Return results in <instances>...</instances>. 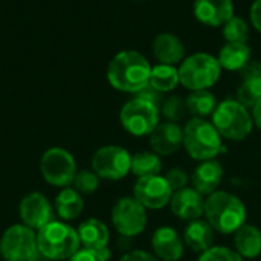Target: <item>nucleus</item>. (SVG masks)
Returning <instances> with one entry per match:
<instances>
[{"mask_svg": "<svg viewBox=\"0 0 261 261\" xmlns=\"http://www.w3.org/2000/svg\"><path fill=\"white\" fill-rule=\"evenodd\" d=\"M151 66L136 50H122L113 57L107 69V80L116 90L141 93L148 87Z\"/></svg>", "mask_w": 261, "mask_h": 261, "instance_id": "obj_1", "label": "nucleus"}, {"mask_svg": "<svg viewBox=\"0 0 261 261\" xmlns=\"http://www.w3.org/2000/svg\"><path fill=\"white\" fill-rule=\"evenodd\" d=\"M205 217L220 234H236L246 223V206L234 194L216 191L205 200Z\"/></svg>", "mask_w": 261, "mask_h": 261, "instance_id": "obj_2", "label": "nucleus"}, {"mask_svg": "<svg viewBox=\"0 0 261 261\" xmlns=\"http://www.w3.org/2000/svg\"><path fill=\"white\" fill-rule=\"evenodd\" d=\"M184 147L196 161H210L223 150L222 136L213 122L205 118H191L184 125Z\"/></svg>", "mask_w": 261, "mask_h": 261, "instance_id": "obj_3", "label": "nucleus"}, {"mask_svg": "<svg viewBox=\"0 0 261 261\" xmlns=\"http://www.w3.org/2000/svg\"><path fill=\"white\" fill-rule=\"evenodd\" d=\"M78 232L61 222H49L37 234L38 252L49 260H67L80 251Z\"/></svg>", "mask_w": 261, "mask_h": 261, "instance_id": "obj_4", "label": "nucleus"}, {"mask_svg": "<svg viewBox=\"0 0 261 261\" xmlns=\"http://www.w3.org/2000/svg\"><path fill=\"white\" fill-rule=\"evenodd\" d=\"M213 124L222 138L229 141L246 139L254 127L252 115L237 99H226L217 104L213 113Z\"/></svg>", "mask_w": 261, "mask_h": 261, "instance_id": "obj_5", "label": "nucleus"}, {"mask_svg": "<svg viewBox=\"0 0 261 261\" xmlns=\"http://www.w3.org/2000/svg\"><path fill=\"white\" fill-rule=\"evenodd\" d=\"M222 73L219 60L210 54H193L180 63L179 76L180 84L193 90H208L213 87Z\"/></svg>", "mask_w": 261, "mask_h": 261, "instance_id": "obj_6", "label": "nucleus"}, {"mask_svg": "<svg viewBox=\"0 0 261 261\" xmlns=\"http://www.w3.org/2000/svg\"><path fill=\"white\" fill-rule=\"evenodd\" d=\"M161 110L156 101L138 95L127 101L121 109L119 119L122 127L133 136H150L159 124Z\"/></svg>", "mask_w": 261, "mask_h": 261, "instance_id": "obj_7", "label": "nucleus"}, {"mask_svg": "<svg viewBox=\"0 0 261 261\" xmlns=\"http://www.w3.org/2000/svg\"><path fill=\"white\" fill-rule=\"evenodd\" d=\"M37 252V236L26 225L8 228L0 239V255L5 261H29Z\"/></svg>", "mask_w": 261, "mask_h": 261, "instance_id": "obj_8", "label": "nucleus"}, {"mask_svg": "<svg viewBox=\"0 0 261 261\" xmlns=\"http://www.w3.org/2000/svg\"><path fill=\"white\" fill-rule=\"evenodd\" d=\"M43 179L55 187H69L73 184L76 174V164L73 156L60 147L49 148L40 162Z\"/></svg>", "mask_w": 261, "mask_h": 261, "instance_id": "obj_9", "label": "nucleus"}, {"mask_svg": "<svg viewBox=\"0 0 261 261\" xmlns=\"http://www.w3.org/2000/svg\"><path fill=\"white\" fill-rule=\"evenodd\" d=\"M112 223L121 236H139L147 226V208L135 197H122L112 210Z\"/></svg>", "mask_w": 261, "mask_h": 261, "instance_id": "obj_10", "label": "nucleus"}, {"mask_svg": "<svg viewBox=\"0 0 261 261\" xmlns=\"http://www.w3.org/2000/svg\"><path fill=\"white\" fill-rule=\"evenodd\" d=\"M92 168L101 179L119 180L130 173L132 156L119 145H106L95 151Z\"/></svg>", "mask_w": 261, "mask_h": 261, "instance_id": "obj_11", "label": "nucleus"}, {"mask_svg": "<svg viewBox=\"0 0 261 261\" xmlns=\"http://www.w3.org/2000/svg\"><path fill=\"white\" fill-rule=\"evenodd\" d=\"M133 194H135L133 197L139 200L145 208L161 210L170 203L173 190L170 188L165 177L158 174V176L138 177L133 188Z\"/></svg>", "mask_w": 261, "mask_h": 261, "instance_id": "obj_12", "label": "nucleus"}, {"mask_svg": "<svg viewBox=\"0 0 261 261\" xmlns=\"http://www.w3.org/2000/svg\"><path fill=\"white\" fill-rule=\"evenodd\" d=\"M20 219L31 229H41L52 222V208L47 199L40 193H31L20 202Z\"/></svg>", "mask_w": 261, "mask_h": 261, "instance_id": "obj_13", "label": "nucleus"}, {"mask_svg": "<svg viewBox=\"0 0 261 261\" xmlns=\"http://www.w3.org/2000/svg\"><path fill=\"white\" fill-rule=\"evenodd\" d=\"M194 17L205 26L219 28L234 17L232 0H196Z\"/></svg>", "mask_w": 261, "mask_h": 261, "instance_id": "obj_14", "label": "nucleus"}, {"mask_svg": "<svg viewBox=\"0 0 261 261\" xmlns=\"http://www.w3.org/2000/svg\"><path fill=\"white\" fill-rule=\"evenodd\" d=\"M150 147L159 156H170L184 147V128L177 122H159L150 135Z\"/></svg>", "mask_w": 261, "mask_h": 261, "instance_id": "obj_15", "label": "nucleus"}, {"mask_svg": "<svg viewBox=\"0 0 261 261\" xmlns=\"http://www.w3.org/2000/svg\"><path fill=\"white\" fill-rule=\"evenodd\" d=\"M239 73L237 101L246 109H252L261 99V63L251 60Z\"/></svg>", "mask_w": 261, "mask_h": 261, "instance_id": "obj_16", "label": "nucleus"}, {"mask_svg": "<svg viewBox=\"0 0 261 261\" xmlns=\"http://www.w3.org/2000/svg\"><path fill=\"white\" fill-rule=\"evenodd\" d=\"M170 208L176 217L191 222L200 219L205 213V200L194 188H184L173 193Z\"/></svg>", "mask_w": 261, "mask_h": 261, "instance_id": "obj_17", "label": "nucleus"}, {"mask_svg": "<svg viewBox=\"0 0 261 261\" xmlns=\"http://www.w3.org/2000/svg\"><path fill=\"white\" fill-rule=\"evenodd\" d=\"M151 248L158 260L179 261L184 257V240L171 226H161L154 231Z\"/></svg>", "mask_w": 261, "mask_h": 261, "instance_id": "obj_18", "label": "nucleus"}, {"mask_svg": "<svg viewBox=\"0 0 261 261\" xmlns=\"http://www.w3.org/2000/svg\"><path fill=\"white\" fill-rule=\"evenodd\" d=\"M222 180H223V167L216 159L200 162L191 174L193 188L202 196H210L216 193Z\"/></svg>", "mask_w": 261, "mask_h": 261, "instance_id": "obj_19", "label": "nucleus"}, {"mask_svg": "<svg viewBox=\"0 0 261 261\" xmlns=\"http://www.w3.org/2000/svg\"><path fill=\"white\" fill-rule=\"evenodd\" d=\"M153 54L161 64L176 66L185 60V46L174 34L162 32L153 40Z\"/></svg>", "mask_w": 261, "mask_h": 261, "instance_id": "obj_20", "label": "nucleus"}, {"mask_svg": "<svg viewBox=\"0 0 261 261\" xmlns=\"http://www.w3.org/2000/svg\"><path fill=\"white\" fill-rule=\"evenodd\" d=\"M184 243L197 254H202L213 248L214 243V229L206 220L197 219L191 220L184 231Z\"/></svg>", "mask_w": 261, "mask_h": 261, "instance_id": "obj_21", "label": "nucleus"}, {"mask_svg": "<svg viewBox=\"0 0 261 261\" xmlns=\"http://www.w3.org/2000/svg\"><path fill=\"white\" fill-rule=\"evenodd\" d=\"M76 232L80 237V243L86 249L101 251L106 249L109 245V239H110L109 228L106 226V223H102L98 219H89L83 222Z\"/></svg>", "mask_w": 261, "mask_h": 261, "instance_id": "obj_22", "label": "nucleus"}, {"mask_svg": "<svg viewBox=\"0 0 261 261\" xmlns=\"http://www.w3.org/2000/svg\"><path fill=\"white\" fill-rule=\"evenodd\" d=\"M234 246L243 258H257L261 255V231L254 225L245 223L234 234Z\"/></svg>", "mask_w": 261, "mask_h": 261, "instance_id": "obj_23", "label": "nucleus"}, {"mask_svg": "<svg viewBox=\"0 0 261 261\" xmlns=\"http://www.w3.org/2000/svg\"><path fill=\"white\" fill-rule=\"evenodd\" d=\"M222 69L240 72L251 61V49L248 43H226L217 57Z\"/></svg>", "mask_w": 261, "mask_h": 261, "instance_id": "obj_24", "label": "nucleus"}, {"mask_svg": "<svg viewBox=\"0 0 261 261\" xmlns=\"http://www.w3.org/2000/svg\"><path fill=\"white\" fill-rule=\"evenodd\" d=\"M177 84H180V76L176 66L159 63L158 66L151 67L148 87H151L154 92H171L177 87Z\"/></svg>", "mask_w": 261, "mask_h": 261, "instance_id": "obj_25", "label": "nucleus"}, {"mask_svg": "<svg viewBox=\"0 0 261 261\" xmlns=\"http://www.w3.org/2000/svg\"><path fill=\"white\" fill-rule=\"evenodd\" d=\"M84 208V200L76 190L66 188L55 199V210L58 216L64 220L76 219Z\"/></svg>", "mask_w": 261, "mask_h": 261, "instance_id": "obj_26", "label": "nucleus"}, {"mask_svg": "<svg viewBox=\"0 0 261 261\" xmlns=\"http://www.w3.org/2000/svg\"><path fill=\"white\" fill-rule=\"evenodd\" d=\"M187 109L194 118H206L214 113L217 99L210 90H193L187 98Z\"/></svg>", "mask_w": 261, "mask_h": 261, "instance_id": "obj_27", "label": "nucleus"}, {"mask_svg": "<svg viewBox=\"0 0 261 261\" xmlns=\"http://www.w3.org/2000/svg\"><path fill=\"white\" fill-rule=\"evenodd\" d=\"M162 170L161 156L154 151H141L132 156V168L130 171L138 177L158 176Z\"/></svg>", "mask_w": 261, "mask_h": 261, "instance_id": "obj_28", "label": "nucleus"}, {"mask_svg": "<svg viewBox=\"0 0 261 261\" xmlns=\"http://www.w3.org/2000/svg\"><path fill=\"white\" fill-rule=\"evenodd\" d=\"M223 37L228 43H246L249 38L248 21L242 17H232L223 26Z\"/></svg>", "mask_w": 261, "mask_h": 261, "instance_id": "obj_29", "label": "nucleus"}, {"mask_svg": "<svg viewBox=\"0 0 261 261\" xmlns=\"http://www.w3.org/2000/svg\"><path fill=\"white\" fill-rule=\"evenodd\" d=\"M187 102L180 96H170L164 101L161 107V113L168 122H177L187 115Z\"/></svg>", "mask_w": 261, "mask_h": 261, "instance_id": "obj_30", "label": "nucleus"}, {"mask_svg": "<svg viewBox=\"0 0 261 261\" xmlns=\"http://www.w3.org/2000/svg\"><path fill=\"white\" fill-rule=\"evenodd\" d=\"M99 185V176L95 171H80L75 174L73 187L80 194H92L98 190Z\"/></svg>", "mask_w": 261, "mask_h": 261, "instance_id": "obj_31", "label": "nucleus"}, {"mask_svg": "<svg viewBox=\"0 0 261 261\" xmlns=\"http://www.w3.org/2000/svg\"><path fill=\"white\" fill-rule=\"evenodd\" d=\"M197 261H243V257L226 246H213L202 252Z\"/></svg>", "mask_w": 261, "mask_h": 261, "instance_id": "obj_32", "label": "nucleus"}, {"mask_svg": "<svg viewBox=\"0 0 261 261\" xmlns=\"http://www.w3.org/2000/svg\"><path fill=\"white\" fill-rule=\"evenodd\" d=\"M165 180L168 182L170 188H171L173 193H174V191H179V190L187 188L190 177H188V174H187L182 168H171V170L167 173Z\"/></svg>", "mask_w": 261, "mask_h": 261, "instance_id": "obj_33", "label": "nucleus"}, {"mask_svg": "<svg viewBox=\"0 0 261 261\" xmlns=\"http://www.w3.org/2000/svg\"><path fill=\"white\" fill-rule=\"evenodd\" d=\"M110 257L109 249H101V251H92V249H80L75 252L69 261H107Z\"/></svg>", "mask_w": 261, "mask_h": 261, "instance_id": "obj_34", "label": "nucleus"}, {"mask_svg": "<svg viewBox=\"0 0 261 261\" xmlns=\"http://www.w3.org/2000/svg\"><path fill=\"white\" fill-rule=\"evenodd\" d=\"M119 261H159L156 255H151L150 252L145 251H132L127 252Z\"/></svg>", "mask_w": 261, "mask_h": 261, "instance_id": "obj_35", "label": "nucleus"}, {"mask_svg": "<svg viewBox=\"0 0 261 261\" xmlns=\"http://www.w3.org/2000/svg\"><path fill=\"white\" fill-rule=\"evenodd\" d=\"M251 23L261 32V0H255L251 6Z\"/></svg>", "mask_w": 261, "mask_h": 261, "instance_id": "obj_36", "label": "nucleus"}, {"mask_svg": "<svg viewBox=\"0 0 261 261\" xmlns=\"http://www.w3.org/2000/svg\"><path fill=\"white\" fill-rule=\"evenodd\" d=\"M252 119H254V124L261 128V99L252 107Z\"/></svg>", "mask_w": 261, "mask_h": 261, "instance_id": "obj_37", "label": "nucleus"}]
</instances>
